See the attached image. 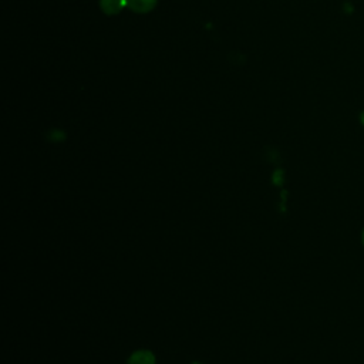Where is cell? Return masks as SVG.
Listing matches in <instances>:
<instances>
[{"mask_svg":"<svg viewBox=\"0 0 364 364\" xmlns=\"http://www.w3.org/2000/svg\"><path fill=\"white\" fill-rule=\"evenodd\" d=\"M127 364H155V357L148 350H138L129 355Z\"/></svg>","mask_w":364,"mask_h":364,"instance_id":"6da1fadb","label":"cell"},{"mask_svg":"<svg viewBox=\"0 0 364 364\" xmlns=\"http://www.w3.org/2000/svg\"><path fill=\"white\" fill-rule=\"evenodd\" d=\"M125 1H127V7L136 13H148L156 4V0H125Z\"/></svg>","mask_w":364,"mask_h":364,"instance_id":"7a4b0ae2","label":"cell"},{"mask_svg":"<svg viewBox=\"0 0 364 364\" xmlns=\"http://www.w3.org/2000/svg\"><path fill=\"white\" fill-rule=\"evenodd\" d=\"M100 6L104 13L115 14L121 11L124 6H127V1L125 0H100Z\"/></svg>","mask_w":364,"mask_h":364,"instance_id":"3957f363","label":"cell"},{"mask_svg":"<svg viewBox=\"0 0 364 364\" xmlns=\"http://www.w3.org/2000/svg\"><path fill=\"white\" fill-rule=\"evenodd\" d=\"M361 240H363V245H364V229H363V233H361Z\"/></svg>","mask_w":364,"mask_h":364,"instance_id":"277c9868","label":"cell"},{"mask_svg":"<svg viewBox=\"0 0 364 364\" xmlns=\"http://www.w3.org/2000/svg\"><path fill=\"white\" fill-rule=\"evenodd\" d=\"M192 364H200V363H198V361H195V363H192Z\"/></svg>","mask_w":364,"mask_h":364,"instance_id":"5b68a950","label":"cell"}]
</instances>
